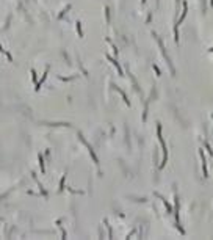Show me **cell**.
Wrapping results in <instances>:
<instances>
[{"instance_id": "obj_1", "label": "cell", "mask_w": 213, "mask_h": 240, "mask_svg": "<svg viewBox=\"0 0 213 240\" xmlns=\"http://www.w3.org/2000/svg\"><path fill=\"white\" fill-rule=\"evenodd\" d=\"M201 159H202V167H204V176L207 177V167H205V159H204V152L201 149Z\"/></svg>"}]
</instances>
